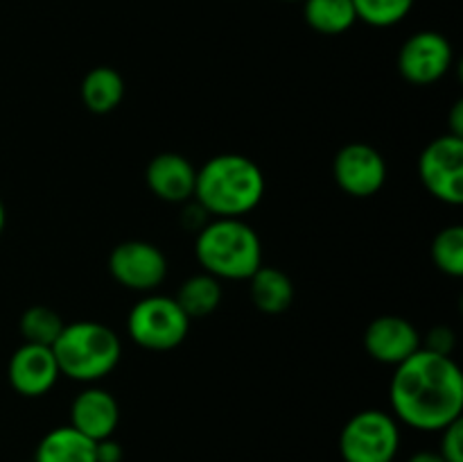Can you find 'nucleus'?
<instances>
[{
  "instance_id": "nucleus-7",
  "label": "nucleus",
  "mask_w": 463,
  "mask_h": 462,
  "mask_svg": "<svg viewBox=\"0 0 463 462\" xmlns=\"http://www.w3.org/2000/svg\"><path fill=\"white\" fill-rule=\"evenodd\" d=\"M420 184L439 202L459 207L463 202V139L443 134L420 152Z\"/></svg>"
},
{
  "instance_id": "nucleus-5",
  "label": "nucleus",
  "mask_w": 463,
  "mask_h": 462,
  "mask_svg": "<svg viewBox=\"0 0 463 462\" xmlns=\"http://www.w3.org/2000/svg\"><path fill=\"white\" fill-rule=\"evenodd\" d=\"M190 322L175 297L147 294L129 311L127 333L147 351H170L188 338Z\"/></svg>"
},
{
  "instance_id": "nucleus-28",
  "label": "nucleus",
  "mask_w": 463,
  "mask_h": 462,
  "mask_svg": "<svg viewBox=\"0 0 463 462\" xmlns=\"http://www.w3.org/2000/svg\"><path fill=\"white\" fill-rule=\"evenodd\" d=\"M407 462H446L439 451H419L410 457Z\"/></svg>"
},
{
  "instance_id": "nucleus-13",
  "label": "nucleus",
  "mask_w": 463,
  "mask_h": 462,
  "mask_svg": "<svg viewBox=\"0 0 463 462\" xmlns=\"http://www.w3.org/2000/svg\"><path fill=\"white\" fill-rule=\"evenodd\" d=\"M145 181L158 199L170 204H184L194 197L197 168L176 152H161L147 163Z\"/></svg>"
},
{
  "instance_id": "nucleus-24",
  "label": "nucleus",
  "mask_w": 463,
  "mask_h": 462,
  "mask_svg": "<svg viewBox=\"0 0 463 462\" xmlns=\"http://www.w3.org/2000/svg\"><path fill=\"white\" fill-rule=\"evenodd\" d=\"M455 333L448 326H434L430 329L428 338H425V347L432 353H441V356H450L452 349H455Z\"/></svg>"
},
{
  "instance_id": "nucleus-11",
  "label": "nucleus",
  "mask_w": 463,
  "mask_h": 462,
  "mask_svg": "<svg viewBox=\"0 0 463 462\" xmlns=\"http://www.w3.org/2000/svg\"><path fill=\"white\" fill-rule=\"evenodd\" d=\"M7 376L12 388L21 397L34 399L48 394L61 376V371H59L52 347L25 342L9 358Z\"/></svg>"
},
{
  "instance_id": "nucleus-4",
  "label": "nucleus",
  "mask_w": 463,
  "mask_h": 462,
  "mask_svg": "<svg viewBox=\"0 0 463 462\" xmlns=\"http://www.w3.org/2000/svg\"><path fill=\"white\" fill-rule=\"evenodd\" d=\"M52 351L61 374L80 383H95L116 370L122 358V344L116 331L107 324L84 320L63 326Z\"/></svg>"
},
{
  "instance_id": "nucleus-18",
  "label": "nucleus",
  "mask_w": 463,
  "mask_h": 462,
  "mask_svg": "<svg viewBox=\"0 0 463 462\" xmlns=\"http://www.w3.org/2000/svg\"><path fill=\"white\" fill-rule=\"evenodd\" d=\"M303 16L312 30L326 36L344 34L357 21L353 0H303Z\"/></svg>"
},
{
  "instance_id": "nucleus-9",
  "label": "nucleus",
  "mask_w": 463,
  "mask_h": 462,
  "mask_svg": "<svg viewBox=\"0 0 463 462\" xmlns=\"http://www.w3.org/2000/svg\"><path fill=\"white\" fill-rule=\"evenodd\" d=\"M452 45L441 32L423 30L411 34L398 53V71L407 82L419 86L434 84L452 66Z\"/></svg>"
},
{
  "instance_id": "nucleus-3",
  "label": "nucleus",
  "mask_w": 463,
  "mask_h": 462,
  "mask_svg": "<svg viewBox=\"0 0 463 462\" xmlns=\"http://www.w3.org/2000/svg\"><path fill=\"white\" fill-rule=\"evenodd\" d=\"M194 254L203 272L215 279L249 281L262 265V243L242 217H213L194 240Z\"/></svg>"
},
{
  "instance_id": "nucleus-30",
  "label": "nucleus",
  "mask_w": 463,
  "mask_h": 462,
  "mask_svg": "<svg viewBox=\"0 0 463 462\" xmlns=\"http://www.w3.org/2000/svg\"><path fill=\"white\" fill-rule=\"evenodd\" d=\"M289 3H298V0H289Z\"/></svg>"
},
{
  "instance_id": "nucleus-16",
  "label": "nucleus",
  "mask_w": 463,
  "mask_h": 462,
  "mask_svg": "<svg viewBox=\"0 0 463 462\" xmlns=\"http://www.w3.org/2000/svg\"><path fill=\"white\" fill-rule=\"evenodd\" d=\"M34 462H98L95 442L71 424L59 426L43 435L36 447Z\"/></svg>"
},
{
  "instance_id": "nucleus-8",
  "label": "nucleus",
  "mask_w": 463,
  "mask_h": 462,
  "mask_svg": "<svg viewBox=\"0 0 463 462\" xmlns=\"http://www.w3.org/2000/svg\"><path fill=\"white\" fill-rule=\"evenodd\" d=\"M109 272L125 288L152 293L165 281L167 258L161 247L147 240H125L111 249Z\"/></svg>"
},
{
  "instance_id": "nucleus-14",
  "label": "nucleus",
  "mask_w": 463,
  "mask_h": 462,
  "mask_svg": "<svg viewBox=\"0 0 463 462\" xmlns=\"http://www.w3.org/2000/svg\"><path fill=\"white\" fill-rule=\"evenodd\" d=\"M120 424V406L109 390L86 388L71 406V426L93 442L113 438Z\"/></svg>"
},
{
  "instance_id": "nucleus-29",
  "label": "nucleus",
  "mask_w": 463,
  "mask_h": 462,
  "mask_svg": "<svg viewBox=\"0 0 463 462\" xmlns=\"http://www.w3.org/2000/svg\"><path fill=\"white\" fill-rule=\"evenodd\" d=\"M5 204H3V199H0V234H3V229H5Z\"/></svg>"
},
{
  "instance_id": "nucleus-10",
  "label": "nucleus",
  "mask_w": 463,
  "mask_h": 462,
  "mask_svg": "<svg viewBox=\"0 0 463 462\" xmlns=\"http://www.w3.org/2000/svg\"><path fill=\"white\" fill-rule=\"evenodd\" d=\"M333 177L351 197H373L387 181V163L373 145L348 143L335 154Z\"/></svg>"
},
{
  "instance_id": "nucleus-22",
  "label": "nucleus",
  "mask_w": 463,
  "mask_h": 462,
  "mask_svg": "<svg viewBox=\"0 0 463 462\" xmlns=\"http://www.w3.org/2000/svg\"><path fill=\"white\" fill-rule=\"evenodd\" d=\"M416 0H353L357 21L371 27H392L405 21Z\"/></svg>"
},
{
  "instance_id": "nucleus-20",
  "label": "nucleus",
  "mask_w": 463,
  "mask_h": 462,
  "mask_svg": "<svg viewBox=\"0 0 463 462\" xmlns=\"http://www.w3.org/2000/svg\"><path fill=\"white\" fill-rule=\"evenodd\" d=\"M63 326L66 322L59 317L57 311L48 306H32L21 317V335L25 338V342L43 344V347H52L57 342Z\"/></svg>"
},
{
  "instance_id": "nucleus-26",
  "label": "nucleus",
  "mask_w": 463,
  "mask_h": 462,
  "mask_svg": "<svg viewBox=\"0 0 463 462\" xmlns=\"http://www.w3.org/2000/svg\"><path fill=\"white\" fill-rule=\"evenodd\" d=\"M122 457H125L122 444L113 438L95 442V460L98 462H122Z\"/></svg>"
},
{
  "instance_id": "nucleus-25",
  "label": "nucleus",
  "mask_w": 463,
  "mask_h": 462,
  "mask_svg": "<svg viewBox=\"0 0 463 462\" xmlns=\"http://www.w3.org/2000/svg\"><path fill=\"white\" fill-rule=\"evenodd\" d=\"M184 204L185 207H184V213H181V225L185 226V231L199 234V231L208 225L211 216H208L206 208H203L194 197L188 199V202H184Z\"/></svg>"
},
{
  "instance_id": "nucleus-19",
  "label": "nucleus",
  "mask_w": 463,
  "mask_h": 462,
  "mask_svg": "<svg viewBox=\"0 0 463 462\" xmlns=\"http://www.w3.org/2000/svg\"><path fill=\"white\" fill-rule=\"evenodd\" d=\"M176 303L184 308L185 315L190 320L194 317H206L215 313L222 303V285L220 279H215L208 272L194 274L181 284L179 293H176Z\"/></svg>"
},
{
  "instance_id": "nucleus-15",
  "label": "nucleus",
  "mask_w": 463,
  "mask_h": 462,
  "mask_svg": "<svg viewBox=\"0 0 463 462\" xmlns=\"http://www.w3.org/2000/svg\"><path fill=\"white\" fill-rule=\"evenodd\" d=\"M249 293L253 306L267 315H280L294 302V284L283 270L260 265L249 276Z\"/></svg>"
},
{
  "instance_id": "nucleus-12",
  "label": "nucleus",
  "mask_w": 463,
  "mask_h": 462,
  "mask_svg": "<svg viewBox=\"0 0 463 462\" xmlns=\"http://www.w3.org/2000/svg\"><path fill=\"white\" fill-rule=\"evenodd\" d=\"M364 349L373 361L398 367L420 349V333L401 315H380L366 326Z\"/></svg>"
},
{
  "instance_id": "nucleus-23",
  "label": "nucleus",
  "mask_w": 463,
  "mask_h": 462,
  "mask_svg": "<svg viewBox=\"0 0 463 462\" xmlns=\"http://www.w3.org/2000/svg\"><path fill=\"white\" fill-rule=\"evenodd\" d=\"M439 453L446 462H463V421L457 419L441 430Z\"/></svg>"
},
{
  "instance_id": "nucleus-17",
  "label": "nucleus",
  "mask_w": 463,
  "mask_h": 462,
  "mask_svg": "<svg viewBox=\"0 0 463 462\" xmlns=\"http://www.w3.org/2000/svg\"><path fill=\"white\" fill-rule=\"evenodd\" d=\"M125 98V80L111 66L90 68L81 80V100L93 113H109Z\"/></svg>"
},
{
  "instance_id": "nucleus-1",
  "label": "nucleus",
  "mask_w": 463,
  "mask_h": 462,
  "mask_svg": "<svg viewBox=\"0 0 463 462\" xmlns=\"http://www.w3.org/2000/svg\"><path fill=\"white\" fill-rule=\"evenodd\" d=\"M393 417L416 430H443L463 412V374L450 356L420 347L396 367L389 385Z\"/></svg>"
},
{
  "instance_id": "nucleus-6",
  "label": "nucleus",
  "mask_w": 463,
  "mask_h": 462,
  "mask_svg": "<svg viewBox=\"0 0 463 462\" xmlns=\"http://www.w3.org/2000/svg\"><path fill=\"white\" fill-rule=\"evenodd\" d=\"M398 448V419L378 408L355 412L339 435V453L344 462H393Z\"/></svg>"
},
{
  "instance_id": "nucleus-21",
  "label": "nucleus",
  "mask_w": 463,
  "mask_h": 462,
  "mask_svg": "<svg viewBox=\"0 0 463 462\" xmlns=\"http://www.w3.org/2000/svg\"><path fill=\"white\" fill-rule=\"evenodd\" d=\"M432 261L443 274L463 276V226L450 225L432 240Z\"/></svg>"
},
{
  "instance_id": "nucleus-27",
  "label": "nucleus",
  "mask_w": 463,
  "mask_h": 462,
  "mask_svg": "<svg viewBox=\"0 0 463 462\" xmlns=\"http://www.w3.org/2000/svg\"><path fill=\"white\" fill-rule=\"evenodd\" d=\"M448 134H455V136H461L463 139V102L455 104V109H452L450 113V131Z\"/></svg>"
},
{
  "instance_id": "nucleus-2",
  "label": "nucleus",
  "mask_w": 463,
  "mask_h": 462,
  "mask_svg": "<svg viewBox=\"0 0 463 462\" xmlns=\"http://www.w3.org/2000/svg\"><path fill=\"white\" fill-rule=\"evenodd\" d=\"M265 172L244 154H217L197 168L194 199L211 217H244L265 197Z\"/></svg>"
}]
</instances>
